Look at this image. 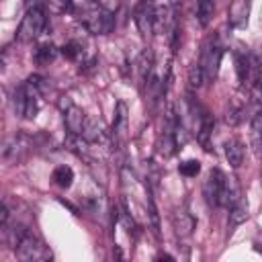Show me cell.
Wrapping results in <instances>:
<instances>
[{
  "instance_id": "obj_11",
  "label": "cell",
  "mask_w": 262,
  "mask_h": 262,
  "mask_svg": "<svg viewBox=\"0 0 262 262\" xmlns=\"http://www.w3.org/2000/svg\"><path fill=\"white\" fill-rule=\"evenodd\" d=\"M250 16V0H233L229 6V25L246 27Z\"/></svg>"
},
{
  "instance_id": "obj_18",
  "label": "cell",
  "mask_w": 262,
  "mask_h": 262,
  "mask_svg": "<svg viewBox=\"0 0 262 262\" xmlns=\"http://www.w3.org/2000/svg\"><path fill=\"white\" fill-rule=\"evenodd\" d=\"M51 180H53V184H57L59 188H70L72 182H74V170H72L70 166L61 164V166H57V168L53 170Z\"/></svg>"
},
{
  "instance_id": "obj_12",
  "label": "cell",
  "mask_w": 262,
  "mask_h": 262,
  "mask_svg": "<svg viewBox=\"0 0 262 262\" xmlns=\"http://www.w3.org/2000/svg\"><path fill=\"white\" fill-rule=\"evenodd\" d=\"M27 149V139L23 135H12L10 139L4 141V147H2V158L6 162L10 160H20L23 151Z\"/></svg>"
},
{
  "instance_id": "obj_6",
  "label": "cell",
  "mask_w": 262,
  "mask_h": 262,
  "mask_svg": "<svg viewBox=\"0 0 262 262\" xmlns=\"http://www.w3.org/2000/svg\"><path fill=\"white\" fill-rule=\"evenodd\" d=\"M133 18H135V25H137L141 37H145V39L151 37L154 29H156V4L151 0H139V4L135 6Z\"/></svg>"
},
{
  "instance_id": "obj_9",
  "label": "cell",
  "mask_w": 262,
  "mask_h": 262,
  "mask_svg": "<svg viewBox=\"0 0 262 262\" xmlns=\"http://www.w3.org/2000/svg\"><path fill=\"white\" fill-rule=\"evenodd\" d=\"M127 123H129V117H127V104L123 100L117 102L115 106V119H113V131H111V137H113V143L119 147L125 137H127Z\"/></svg>"
},
{
  "instance_id": "obj_2",
  "label": "cell",
  "mask_w": 262,
  "mask_h": 262,
  "mask_svg": "<svg viewBox=\"0 0 262 262\" xmlns=\"http://www.w3.org/2000/svg\"><path fill=\"white\" fill-rule=\"evenodd\" d=\"M221 57H223V43L219 39L217 33L209 35L201 47V53H199V66L207 78V82H213L219 74V66H221Z\"/></svg>"
},
{
  "instance_id": "obj_23",
  "label": "cell",
  "mask_w": 262,
  "mask_h": 262,
  "mask_svg": "<svg viewBox=\"0 0 262 262\" xmlns=\"http://www.w3.org/2000/svg\"><path fill=\"white\" fill-rule=\"evenodd\" d=\"M45 2H47V0H23L25 10H29V8H43Z\"/></svg>"
},
{
  "instance_id": "obj_20",
  "label": "cell",
  "mask_w": 262,
  "mask_h": 262,
  "mask_svg": "<svg viewBox=\"0 0 262 262\" xmlns=\"http://www.w3.org/2000/svg\"><path fill=\"white\" fill-rule=\"evenodd\" d=\"M203 82H207V78H205V74H203L199 61H194V63L190 66V70H188V84H190L192 90H199V88L203 86Z\"/></svg>"
},
{
  "instance_id": "obj_10",
  "label": "cell",
  "mask_w": 262,
  "mask_h": 262,
  "mask_svg": "<svg viewBox=\"0 0 262 262\" xmlns=\"http://www.w3.org/2000/svg\"><path fill=\"white\" fill-rule=\"evenodd\" d=\"M250 145L258 160H262V108L250 115Z\"/></svg>"
},
{
  "instance_id": "obj_21",
  "label": "cell",
  "mask_w": 262,
  "mask_h": 262,
  "mask_svg": "<svg viewBox=\"0 0 262 262\" xmlns=\"http://www.w3.org/2000/svg\"><path fill=\"white\" fill-rule=\"evenodd\" d=\"M178 172H180L182 176L192 178V176H196V174L201 172V164H199V160H186V162H182V164L178 166Z\"/></svg>"
},
{
  "instance_id": "obj_7",
  "label": "cell",
  "mask_w": 262,
  "mask_h": 262,
  "mask_svg": "<svg viewBox=\"0 0 262 262\" xmlns=\"http://www.w3.org/2000/svg\"><path fill=\"white\" fill-rule=\"evenodd\" d=\"M63 125H66V131L72 135V137H80L82 131H84V125H86V115L80 106H76L72 100L66 102V108H63Z\"/></svg>"
},
{
  "instance_id": "obj_5",
  "label": "cell",
  "mask_w": 262,
  "mask_h": 262,
  "mask_svg": "<svg viewBox=\"0 0 262 262\" xmlns=\"http://www.w3.org/2000/svg\"><path fill=\"white\" fill-rule=\"evenodd\" d=\"M225 188H227V176L219 170L213 168L209 170L205 182H203V196L205 203L209 207H223V196H225Z\"/></svg>"
},
{
  "instance_id": "obj_16",
  "label": "cell",
  "mask_w": 262,
  "mask_h": 262,
  "mask_svg": "<svg viewBox=\"0 0 262 262\" xmlns=\"http://www.w3.org/2000/svg\"><path fill=\"white\" fill-rule=\"evenodd\" d=\"M227 209H229V223L231 225H239V223H244L248 219V201H246V196L237 199Z\"/></svg>"
},
{
  "instance_id": "obj_4",
  "label": "cell",
  "mask_w": 262,
  "mask_h": 262,
  "mask_svg": "<svg viewBox=\"0 0 262 262\" xmlns=\"http://www.w3.org/2000/svg\"><path fill=\"white\" fill-rule=\"evenodd\" d=\"M45 23H47V18H45V10L43 8H29V10H25V16H23V20L18 25V31H16V39L23 41V43L35 41L43 33Z\"/></svg>"
},
{
  "instance_id": "obj_17",
  "label": "cell",
  "mask_w": 262,
  "mask_h": 262,
  "mask_svg": "<svg viewBox=\"0 0 262 262\" xmlns=\"http://www.w3.org/2000/svg\"><path fill=\"white\" fill-rule=\"evenodd\" d=\"M215 14V0H196V20L201 27H209Z\"/></svg>"
},
{
  "instance_id": "obj_19",
  "label": "cell",
  "mask_w": 262,
  "mask_h": 262,
  "mask_svg": "<svg viewBox=\"0 0 262 262\" xmlns=\"http://www.w3.org/2000/svg\"><path fill=\"white\" fill-rule=\"evenodd\" d=\"M61 55H63L66 59H70V61H82V59H84V47H82L80 41L72 39V41H68V43L61 47Z\"/></svg>"
},
{
  "instance_id": "obj_8",
  "label": "cell",
  "mask_w": 262,
  "mask_h": 262,
  "mask_svg": "<svg viewBox=\"0 0 262 262\" xmlns=\"http://www.w3.org/2000/svg\"><path fill=\"white\" fill-rule=\"evenodd\" d=\"M80 137L86 143H94V145H104V143L113 141L111 133L106 131V127L102 125L100 119H86V125H84V131Z\"/></svg>"
},
{
  "instance_id": "obj_3",
  "label": "cell",
  "mask_w": 262,
  "mask_h": 262,
  "mask_svg": "<svg viewBox=\"0 0 262 262\" xmlns=\"http://www.w3.org/2000/svg\"><path fill=\"white\" fill-rule=\"evenodd\" d=\"M14 250H16V258L23 262H47L53 258L49 246H45V242L31 231H27L20 237Z\"/></svg>"
},
{
  "instance_id": "obj_1",
  "label": "cell",
  "mask_w": 262,
  "mask_h": 262,
  "mask_svg": "<svg viewBox=\"0 0 262 262\" xmlns=\"http://www.w3.org/2000/svg\"><path fill=\"white\" fill-rule=\"evenodd\" d=\"M80 23L92 35H108L115 29V14L102 4H90L80 12Z\"/></svg>"
},
{
  "instance_id": "obj_14",
  "label": "cell",
  "mask_w": 262,
  "mask_h": 262,
  "mask_svg": "<svg viewBox=\"0 0 262 262\" xmlns=\"http://www.w3.org/2000/svg\"><path fill=\"white\" fill-rule=\"evenodd\" d=\"M223 147H225V158H227L229 166L231 168H239L244 164V143L239 139L231 137V139L225 141Z\"/></svg>"
},
{
  "instance_id": "obj_15",
  "label": "cell",
  "mask_w": 262,
  "mask_h": 262,
  "mask_svg": "<svg viewBox=\"0 0 262 262\" xmlns=\"http://www.w3.org/2000/svg\"><path fill=\"white\" fill-rule=\"evenodd\" d=\"M59 51H61V49H57L53 43H41V45L35 49V61H37L39 66H49V63L57 57Z\"/></svg>"
},
{
  "instance_id": "obj_24",
  "label": "cell",
  "mask_w": 262,
  "mask_h": 262,
  "mask_svg": "<svg viewBox=\"0 0 262 262\" xmlns=\"http://www.w3.org/2000/svg\"><path fill=\"white\" fill-rule=\"evenodd\" d=\"M260 184H262V176H260Z\"/></svg>"
},
{
  "instance_id": "obj_13",
  "label": "cell",
  "mask_w": 262,
  "mask_h": 262,
  "mask_svg": "<svg viewBox=\"0 0 262 262\" xmlns=\"http://www.w3.org/2000/svg\"><path fill=\"white\" fill-rule=\"evenodd\" d=\"M172 223H174V229H176L178 237H186V235H190L192 229H194V219H192V215H190L186 209L176 211L174 217H172Z\"/></svg>"
},
{
  "instance_id": "obj_22",
  "label": "cell",
  "mask_w": 262,
  "mask_h": 262,
  "mask_svg": "<svg viewBox=\"0 0 262 262\" xmlns=\"http://www.w3.org/2000/svg\"><path fill=\"white\" fill-rule=\"evenodd\" d=\"M47 2L57 12H72L74 10V0H47Z\"/></svg>"
}]
</instances>
